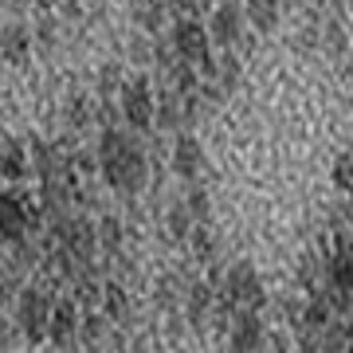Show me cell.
<instances>
[{"instance_id":"obj_1","label":"cell","mask_w":353,"mask_h":353,"mask_svg":"<svg viewBox=\"0 0 353 353\" xmlns=\"http://www.w3.org/2000/svg\"><path fill=\"white\" fill-rule=\"evenodd\" d=\"M99 169L102 176H106V185H110L114 192H126V196H134V192H141V185H145V153H141V145L134 138H126L122 130H106L99 141Z\"/></svg>"},{"instance_id":"obj_2","label":"cell","mask_w":353,"mask_h":353,"mask_svg":"<svg viewBox=\"0 0 353 353\" xmlns=\"http://www.w3.org/2000/svg\"><path fill=\"white\" fill-rule=\"evenodd\" d=\"M16 322L28 334V341H43L48 338V322H51V299L39 287L20 290V299H16Z\"/></svg>"},{"instance_id":"obj_3","label":"cell","mask_w":353,"mask_h":353,"mask_svg":"<svg viewBox=\"0 0 353 353\" xmlns=\"http://www.w3.org/2000/svg\"><path fill=\"white\" fill-rule=\"evenodd\" d=\"M224 299L232 306H248V310H259L263 306V279L252 263H236L224 275Z\"/></svg>"},{"instance_id":"obj_4","label":"cell","mask_w":353,"mask_h":353,"mask_svg":"<svg viewBox=\"0 0 353 353\" xmlns=\"http://www.w3.org/2000/svg\"><path fill=\"white\" fill-rule=\"evenodd\" d=\"M228 334H232V353H259L263 350V322L248 306H236V314L228 318Z\"/></svg>"},{"instance_id":"obj_5","label":"cell","mask_w":353,"mask_h":353,"mask_svg":"<svg viewBox=\"0 0 353 353\" xmlns=\"http://www.w3.org/2000/svg\"><path fill=\"white\" fill-rule=\"evenodd\" d=\"M173 51H176V59H185V63H204L208 59V32L196 20L181 16L173 24Z\"/></svg>"},{"instance_id":"obj_6","label":"cell","mask_w":353,"mask_h":353,"mask_svg":"<svg viewBox=\"0 0 353 353\" xmlns=\"http://www.w3.org/2000/svg\"><path fill=\"white\" fill-rule=\"evenodd\" d=\"M122 114H126V126L134 130H150L153 126V94L145 79H134L122 87Z\"/></svg>"},{"instance_id":"obj_7","label":"cell","mask_w":353,"mask_h":353,"mask_svg":"<svg viewBox=\"0 0 353 353\" xmlns=\"http://www.w3.org/2000/svg\"><path fill=\"white\" fill-rule=\"evenodd\" d=\"M32 228H36V220H32V212L24 208V201L12 196V192H4V196H0V240L20 243V240H28Z\"/></svg>"},{"instance_id":"obj_8","label":"cell","mask_w":353,"mask_h":353,"mask_svg":"<svg viewBox=\"0 0 353 353\" xmlns=\"http://www.w3.org/2000/svg\"><path fill=\"white\" fill-rule=\"evenodd\" d=\"M48 338H51L55 350H75V341H79V310H75V303H55L51 306Z\"/></svg>"},{"instance_id":"obj_9","label":"cell","mask_w":353,"mask_h":353,"mask_svg":"<svg viewBox=\"0 0 353 353\" xmlns=\"http://www.w3.org/2000/svg\"><path fill=\"white\" fill-rule=\"evenodd\" d=\"M208 36L216 39V43H236V39L243 36V12L236 8V4H220L212 12V20H208Z\"/></svg>"},{"instance_id":"obj_10","label":"cell","mask_w":353,"mask_h":353,"mask_svg":"<svg viewBox=\"0 0 353 353\" xmlns=\"http://www.w3.org/2000/svg\"><path fill=\"white\" fill-rule=\"evenodd\" d=\"M201 161H204V153H201V141L192 138V134H176L173 141V169L181 176H196L201 173Z\"/></svg>"},{"instance_id":"obj_11","label":"cell","mask_w":353,"mask_h":353,"mask_svg":"<svg viewBox=\"0 0 353 353\" xmlns=\"http://www.w3.org/2000/svg\"><path fill=\"white\" fill-rule=\"evenodd\" d=\"M0 55L8 59V63H28V55H32V32L28 28H20V24H12V28H4L0 32Z\"/></svg>"},{"instance_id":"obj_12","label":"cell","mask_w":353,"mask_h":353,"mask_svg":"<svg viewBox=\"0 0 353 353\" xmlns=\"http://www.w3.org/2000/svg\"><path fill=\"white\" fill-rule=\"evenodd\" d=\"M334 306H330V299H326V290H310V303H306V310H303V326L306 330H326L330 322H334Z\"/></svg>"},{"instance_id":"obj_13","label":"cell","mask_w":353,"mask_h":353,"mask_svg":"<svg viewBox=\"0 0 353 353\" xmlns=\"http://www.w3.org/2000/svg\"><path fill=\"white\" fill-rule=\"evenodd\" d=\"M243 20H252L255 32H271L279 24V0H248Z\"/></svg>"},{"instance_id":"obj_14","label":"cell","mask_w":353,"mask_h":353,"mask_svg":"<svg viewBox=\"0 0 353 353\" xmlns=\"http://www.w3.org/2000/svg\"><path fill=\"white\" fill-rule=\"evenodd\" d=\"M24 173H28L24 145H20V141H4V150H0V176H8V181H24Z\"/></svg>"},{"instance_id":"obj_15","label":"cell","mask_w":353,"mask_h":353,"mask_svg":"<svg viewBox=\"0 0 353 353\" xmlns=\"http://www.w3.org/2000/svg\"><path fill=\"white\" fill-rule=\"evenodd\" d=\"M216 294L208 283H192L189 287V322H204V314H212Z\"/></svg>"},{"instance_id":"obj_16","label":"cell","mask_w":353,"mask_h":353,"mask_svg":"<svg viewBox=\"0 0 353 353\" xmlns=\"http://www.w3.org/2000/svg\"><path fill=\"white\" fill-rule=\"evenodd\" d=\"M102 303H106V318H110V322H126L130 318V299H126V290L118 287V283L106 287V299H102Z\"/></svg>"},{"instance_id":"obj_17","label":"cell","mask_w":353,"mask_h":353,"mask_svg":"<svg viewBox=\"0 0 353 353\" xmlns=\"http://www.w3.org/2000/svg\"><path fill=\"white\" fill-rule=\"evenodd\" d=\"M94 236H99L102 252H118V248H122V224H118L114 216H106V220H102V224H99V232H94Z\"/></svg>"},{"instance_id":"obj_18","label":"cell","mask_w":353,"mask_h":353,"mask_svg":"<svg viewBox=\"0 0 353 353\" xmlns=\"http://www.w3.org/2000/svg\"><path fill=\"white\" fill-rule=\"evenodd\" d=\"M350 338H345V322H330L322 330V353H345Z\"/></svg>"},{"instance_id":"obj_19","label":"cell","mask_w":353,"mask_h":353,"mask_svg":"<svg viewBox=\"0 0 353 353\" xmlns=\"http://www.w3.org/2000/svg\"><path fill=\"white\" fill-rule=\"evenodd\" d=\"M102 334H106V322H102V314H94V310H90V314L79 322V338H83V345H99Z\"/></svg>"},{"instance_id":"obj_20","label":"cell","mask_w":353,"mask_h":353,"mask_svg":"<svg viewBox=\"0 0 353 353\" xmlns=\"http://www.w3.org/2000/svg\"><path fill=\"white\" fill-rule=\"evenodd\" d=\"M169 232H173L176 240H189V232H192L189 204H173V212H169Z\"/></svg>"},{"instance_id":"obj_21","label":"cell","mask_w":353,"mask_h":353,"mask_svg":"<svg viewBox=\"0 0 353 353\" xmlns=\"http://www.w3.org/2000/svg\"><path fill=\"white\" fill-rule=\"evenodd\" d=\"M67 118H71V126L75 130H83L90 122V106H87L83 94H71V102H67Z\"/></svg>"},{"instance_id":"obj_22","label":"cell","mask_w":353,"mask_h":353,"mask_svg":"<svg viewBox=\"0 0 353 353\" xmlns=\"http://www.w3.org/2000/svg\"><path fill=\"white\" fill-rule=\"evenodd\" d=\"M185 204H189L192 220H208V196H204V189H192Z\"/></svg>"},{"instance_id":"obj_23","label":"cell","mask_w":353,"mask_h":353,"mask_svg":"<svg viewBox=\"0 0 353 353\" xmlns=\"http://www.w3.org/2000/svg\"><path fill=\"white\" fill-rule=\"evenodd\" d=\"M334 181L345 185V189H353V157H341V161L334 165Z\"/></svg>"},{"instance_id":"obj_24","label":"cell","mask_w":353,"mask_h":353,"mask_svg":"<svg viewBox=\"0 0 353 353\" xmlns=\"http://www.w3.org/2000/svg\"><path fill=\"white\" fill-rule=\"evenodd\" d=\"M326 39H330V48H341V43H345V36H341V28H338V24L330 28V36H326Z\"/></svg>"},{"instance_id":"obj_25","label":"cell","mask_w":353,"mask_h":353,"mask_svg":"<svg viewBox=\"0 0 353 353\" xmlns=\"http://www.w3.org/2000/svg\"><path fill=\"white\" fill-rule=\"evenodd\" d=\"M299 353H322V345H318V341H310V338H306L303 345H299Z\"/></svg>"},{"instance_id":"obj_26","label":"cell","mask_w":353,"mask_h":353,"mask_svg":"<svg viewBox=\"0 0 353 353\" xmlns=\"http://www.w3.org/2000/svg\"><path fill=\"white\" fill-rule=\"evenodd\" d=\"M350 220H353V189H350Z\"/></svg>"}]
</instances>
